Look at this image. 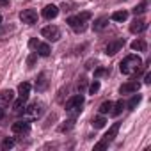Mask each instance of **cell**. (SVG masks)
I'll list each match as a JSON object with an SVG mask.
<instances>
[{"label": "cell", "mask_w": 151, "mask_h": 151, "mask_svg": "<svg viewBox=\"0 0 151 151\" xmlns=\"http://www.w3.org/2000/svg\"><path fill=\"white\" fill-rule=\"evenodd\" d=\"M0 6H7V2L6 0H0Z\"/></svg>", "instance_id": "d6a6232c"}, {"label": "cell", "mask_w": 151, "mask_h": 151, "mask_svg": "<svg viewBox=\"0 0 151 151\" xmlns=\"http://www.w3.org/2000/svg\"><path fill=\"white\" fill-rule=\"evenodd\" d=\"M146 29H147V22H144L140 18H135L132 22V25H130V32L132 34H142Z\"/></svg>", "instance_id": "30bf717a"}, {"label": "cell", "mask_w": 151, "mask_h": 151, "mask_svg": "<svg viewBox=\"0 0 151 151\" xmlns=\"http://www.w3.org/2000/svg\"><path fill=\"white\" fill-rule=\"evenodd\" d=\"M20 20L27 25H34L37 22V11L36 9H23L20 13Z\"/></svg>", "instance_id": "8992f818"}, {"label": "cell", "mask_w": 151, "mask_h": 151, "mask_svg": "<svg viewBox=\"0 0 151 151\" xmlns=\"http://www.w3.org/2000/svg\"><path fill=\"white\" fill-rule=\"evenodd\" d=\"M123 109H124V101H123V100H119V101H116V103L112 105V110H110V114L116 117V116H119V114L123 112Z\"/></svg>", "instance_id": "44dd1931"}, {"label": "cell", "mask_w": 151, "mask_h": 151, "mask_svg": "<svg viewBox=\"0 0 151 151\" xmlns=\"http://www.w3.org/2000/svg\"><path fill=\"white\" fill-rule=\"evenodd\" d=\"M41 36L53 43V41H59V39H60V30H59V27H55V25H48V27H43V29H41Z\"/></svg>", "instance_id": "5b68a950"}, {"label": "cell", "mask_w": 151, "mask_h": 151, "mask_svg": "<svg viewBox=\"0 0 151 151\" xmlns=\"http://www.w3.org/2000/svg\"><path fill=\"white\" fill-rule=\"evenodd\" d=\"M147 4H149V0H142V2L133 9V14L135 16H140V14H144L146 11H147Z\"/></svg>", "instance_id": "ffe728a7"}, {"label": "cell", "mask_w": 151, "mask_h": 151, "mask_svg": "<svg viewBox=\"0 0 151 151\" xmlns=\"http://www.w3.org/2000/svg\"><path fill=\"white\" fill-rule=\"evenodd\" d=\"M48 87V80H46V73H39V77L36 80V91L43 93L45 89Z\"/></svg>", "instance_id": "9a60e30c"}, {"label": "cell", "mask_w": 151, "mask_h": 151, "mask_svg": "<svg viewBox=\"0 0 151 151\" xmlns=\"http://www.w3.org/2000/svg\"><path fill=\"white\" fill-rule=\"evenodd\" d=\"M140 66H142V59H140L139 55L130 53V55H126V57L121 60L119 69H121L123 75H133V73H137V71L140 69Z\"/></svg>", "instance_id": "6da1fadb"}, {"label": "cell", "mask_w": 151, "mask_h": 151, "mask_svg": "<svg viewBox=\"0 0 151 151\" xmlns=\"http://www.w3.org/2000/svg\"><path fill=\"white\" fill-rule=\"evenodd\" d=\"M140 100H142V96H140V94H133V96H132V100H130V101H128V105H126V107H128V110H133V109L140 103Z\"/></svg>", "instance_id": "7402d4cb"}, {"label": "cell", "mask_w": 151, "mask_h": 151, "mask_svg": "<svg viewBox=\"0 0 151 151\" xmlns=\"http://www.w3.org/2000/svg\"><path fill=\"white\" fill-rule=\"evenodd\" d=\"M14 144H16V140H14L13 137H6V139L2 140V149H4V151H7V149L14 147Z\"/></svg>", "instance_id": "d4e9b609"}, {"label": "cell", "mask_w": 151, "mask_h": 151, "mask_svg": "<svg viewBox=\"0 0 151 151\" xmlns=\"http://www.w3.org/2000/svg\"><path fill=\"white\" fill-rule=\"evenodd\" d=\"M107 25H109V18H107V16H100V18L94 20V23H93V30H94V32H101Z\"/></svg>", "instance_id": "5bb4252c"}, {"label": "cell", "mask_w": 151, "mask_h": 151, "mask_svg": "<svg viewBox=\"0 0 151 151\" xmlns=\"http://www.w3.org/2000/svg\"><path fill=\"white\" fill-rule=\"evenodd\" d=\"M36 48H37V52H36V53H37V55H41V57H48V55H50V52H52V50H50V45H46V43H37V46H36Z\"/></svg>", "instance_id": "ac0fdd59"}, {"label": "cell", "mask_w": 151, "mask_h": 151, "mask_svg": "<svg viewBox=\"0 0 151 151\" xmlns=\"http://www.w3.org/2000/svg\"><path fill=\"white\" fill-rule=\"evenodd\" d=\"M86 87V78H80V82H78V91H82Z\"/></svg>", "instance_id": "4dcf8cb0"}, {"label": "cell", "mask_w": 151, "mask_h": 151, "mask_svg": "<svg viewBox=\"0 0 151 151\" xmlns=\"http://www.w3.org/2000/svg\"><path fill=\"white\" fill-rule=\"evenodd\" d=\"M43 18H46V20H53V18H57V14H59V7L57 6H53V4H50V6H46L45 9H43Z\"/></svg>", "instance_id": "4fadbf2b"}, {"label": "cell", "mask_w": 151, "mask_h": 151, "mask_svg": "<svg viewBox=\"0 0 151 151\" xmlns=\"http://www.w3.org/2000/svg\"><path fill=\"white\" fill-rule=\"evenodd\" d=\"M36 59H37V53H36V52H34V53H30V55H29V59H27V66H29V68H32V66H34V62H36Z\"/></svg>", "instance_id": "83f0119b"}, {"label": "cell", "mask_w": 151, "mask_h": 151, "mask_svg": "<svg viewBox=\"0 0 151 151\" xmlns=\"http://www.w3.org/2000/svg\"><path fill=\"white\" fill-rule=\"evenodd\" d=\"M30 130V123L29 121H16L11 124V132L13 133H29Z\"/></svg>", "instance_id": "8fae6325"}, {"label": "cell", "mask_w": 151, "mask_h": 151, "mask_svg": "<svg viewBox=\"0 0 151 151\" xmlns=\"http://www.w3.org/2000/svg\"><path fill=\"white\" fill-rule=\"evenodd\" d=\"M130 48H132L133 52H146V50H147V45H146L144 39H135V41H132Z\"/></svg>", "instance_id": "2e32d148"}, {"label": "cell", "mask_w": 151, "mask_h": 151, "mask_svg": "<svg viewBox=\"0 0 151 151\" xmlns=\"http://www.w3.org/2000/svg\"><path fill=\"white\" fill-rule=\"evenodd\" d=\"M91 124H93L94 128H103V126L107 124V119H105L103 116H98V117H94V119L91 121Z\"/></svg>", "instance_id": "cb8c5ba5"}, {"label": "cell", "mask_w": 151, "mask_h": 151, "mask_svg": "<svg viewBox=\"0 0 151 151\" xmlns=\"http://www.w3.org/2000/svg\"><path fill=\"white\" fill-rule=\"evenodd\" d=\"M98 91H100V82H98V80L94 78V82H93V84L89 86V94H96Z\"/></svg>", "instance_id": "484cf974"}, {"label": "cell", "mask_w": 151, "mask_h": 151, "mask_svg": "<svg viewBox=\"0 0 151 151\" xmlns=\"http://www.w3.org/2000/svg\"><path fill=\"white\" fill-rule=\"evenodd\" d=\"M84 96L82 94H73L68 101H66V112H69L73 117L78 116L82 112V105H84Z\"/></svg>", "instance_id": "277c9868"}, {"label": "cell", "mask_w": 151, "mask_h": 151, "mask_svg": "<svg viewBox=\"0 0 151 151\" xmlns=\"http://www.w3.org/2000/svg\"><path fill=\"white\" fill-rule=\"evenodd\" d=\"M112 105H114L112 101H103V103L100 105V109H98V110H100V114H101V116H105V114H110V110H112Z\"/></svg>", "instance_id": "603a6c76"}, {"label": "cell", "mask_w": 151, "mask_h": 151, "mask_svg": "<svg viewBox=\"0 0 151 151\" xmlns=\"http://www.w3.org/2000/svg\"><path fill=\"white\" fill-rule=\"evenodd\" d=\"M89 18H91V13H89V11H84V13H80V14L69 16V18L66 20V23L69 25L71 30H75L77 34H80V32L86 30V27H87V20H89Z\"/></svg>", "instance_id": "7a4b0ae2"}, {"label": "cell", "mask_w": 151, "mask_h": 151, "mask_svg": "<svg viewBox=\"0 0 151 151\" xmlns=\"http://www.w3.org/2000/svg\"><path fill=\"white\" fill-rule=\"evenodd\" d=\"M6 117V110L4 109H0V119H4Z\"/></svg>", "instance_id": "1f68e13d"}, {"label": "cell", "mask_w": 151, "mask_h": 151, "mask_svg": "<svg viewBox=\"0 0 151 151\" xmlns=\"http://www.w3.org/2000/svg\"><path fill=\"white\" fill-rule=\"evenodd\" d=\"M37 43H39V41H37L36 37H32V39L29 41V46H30V48H36V46H37Z\"/></svg>", "instance_id": "f546056e"}, {"label": "cell", "mask_w": 151, "mask_h": 151, "mask_svg": "<svg viewBox=\"0 0 151 151\" xmlns=\"http://www.w3.org/2000/svg\"><path fill=\"white\" fill-rule=\"evenodd\" d=\"M0 23H2V14H0Z\"/></svg>", "instance_id": "836d02e7"}, {"label": "cell", "mask_w": 151, "mask_h": 151, "mask_svg": "<svg viewBox=\"0 0 151 151\" xmlns=\"http://www.w3.org/2000/svg\"><path fill=\"white\" fill-rule=\"evenodd\" d=\"M110 18H112L114 22H126V18H128V11H124V9L116 11V13H112Z\"/></svg>", "instance_id": "d6986e66"}, {"label": "cell", "mask_w": 151, "mask_h": 151, "mask_svg": "<svg viewBox=\"0 0 151 151\" xmlns=\"http://www.w3.org/2000/svg\"><path fill=\"white\" fill-rule=\"evenodd\" d=\"M123 46H124V39H121V37H119V39H114V41H110V43L105 46V53H107V55H116Z\"/></svg>", "instance_id": "52a82bcc"}, {"label": "cell", "mask_w": 151, "mask_h": 151, "mask_svg": "<svg viewBox=\"0 0 151 151\" xmlns=\"http://www.w3.org/2000/svg\"><path fill=\"white\" fill-rule=\"evenodd\" d=\"M139 89H140V82L130 80V82H126V84H123V86L119 87V93H121V94H132V93H137Z\"/></svg>", "instance_id": "ba28073f"}, {"label": "cell", "mask_w": 151, "mask_h": 151, "mask_svg": "<svg viewBox=\"0 0 151 151\" xmlns=\"http://www.w3.org/2000/svg\"><path fill=\"white\" fill-rule=\"evenodd\" d=\"M18 93H20V98L29 100V94H30V84H29V82H22V84L18 86Z\"/></svg>", "instance_id": "e0dca14e"}, {"label": "cell", "mask_w": 151, "mask_h": 151, "mask_svg": "<svg viewBox=\"0 0 151 151\" xmlns=\"http://www.w3.org/2000/svg\"><path fill=\"white\" fill-rule=\"evenodd\" d=\"M144 84H146V86L151 84V73H149V71H146V75H144Z\"/></svg>", "instance_id": "f1b7e54d"}, {"label": "cell", "mask_w": 151, "mask_h": 151, "mask_svg": "<svg viewBox=\"0 0 151 151\" xmlns=\"http://www.w3.org/2000/svg\"><path fill=\"white\" fill-rule=\"evenodd\" d=\"M14 100V93L11 89H6V91H0V107H6L9 103H13Z\"/></svg>", "instance_id": "7c38bea8"}, {"label": "cell", "mask_w": 151, "mask_h": 151, "mask_svg": "<svg viewBox=\"0 0 151 151\" xmlns=\"http://www.w3.org/2000/svg\"><path fill=\"white\" fill-rule=\"evenodd\" d=\"M25 114H27V117H30V119H37L41 114H43V103H32L30 107H27L25 109Z\"/></svg>", "instance_id": "9c48e42d"}, {"label": "cell", "mask_w": 151, "mask_h": 151, "mask_svg": "<svg viewBox=\"0 0 151 151\" xmlns=\"http://www.w3.org/2000/svg\"><path fill=\"white\" fill-rule=\"evenodd\" d=\"M119 128H121V123H119V121H116V123H114V124L109 128V132L103 135V139H101V140H100V142L94 146V151H101V149H105V147H107V146H109V144H110V142L116 139V137H117V132H119Z\"/></svg>", "instance_id": "3957f363"}, {"label": "cell", "mask_w": 151, "mask_h": 151, "mask_svg": "<svg viewBox=\"0 0 151 151\" xmlns=\"http://www.w3.org/2000/svg\"><path fill=\"white\" fill-rule=\"evenodd\" d=\"M107 73H109V69H105V68H98V69L94 71V78L98 80L100 77H103V75H107Z\"/></svg>", "instance_id": "4316f807"}]
</instances>
